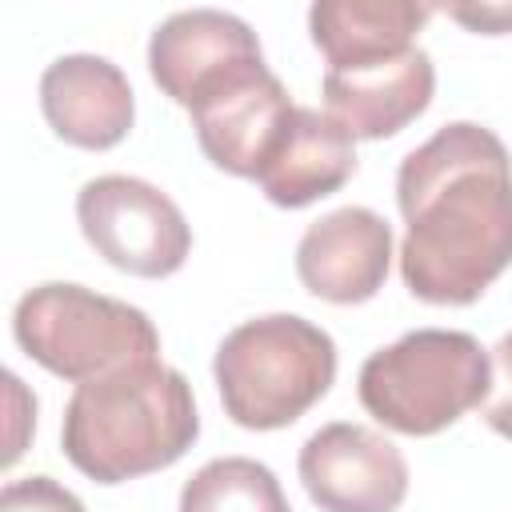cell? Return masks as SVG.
Listing matches in <instances>:
<instances>
[{"label": "cell", "mask_w": 512, "mask_h": 512, "mask_svg": "<svg viewBox=\"0 0 512 512\" xmlns=\"http://www.w3.org/2000/svg\"><path fill=\"white\" fill-rule=\"evenodd\" d=\"M84 240L120 272L160 280L172 276L192 252L184 212L156 184L136 176H96L76 196Z\"/></svg>", "instance_id": "8992f818"}, {"label": "cell", "mask_w": 512, "mask_h": 512, "mask_svg": "<svg viewBox=\"0 0 512 512\" xmlns=\"http://www.w3.org/2000/svg\"><path fill=\"white\" fill-rule=\"evenodd\" d=\"M480 416L492 432L512 440V332L492 348V392L480 404Z\"/></svg>", "instance_id": "e0dca14e"}, {"label": "cell", "mask_w": 512, "mask_h": 512, "mask_svg": "<svg viewBox=\"0 0 512 512\" xmlns=\"http://www.w3.org/2000/svg\"><path fill=\"white\" fill-rule=\"evenodd\" d=\"M292 112H296V104L288 100L284 84L276 80L272 68H264L260 76L200 104L192 112V128H196L204 156L216 168L256 180L264 172V164L272 160Z\"/></svg>", "instance_id": "8fae6325"}, {"label": "cell", "mask_w": 512, "mask_h": 512, "mask_svg": "<svg viewBox=\"0 0 512 512\" xmlns=\"http://www.w3.org/2000/svg\"><path fill=\"white\" fill-rule=\"evenodd\" d=\"M444 12L460 24H468L472 32H488V36L512 32V4H452Z\"/></svg>", "instance_id": "ac0fdd59"}, {"label": "cell", "mask_w": 512, "mask_h": 512, "mask_svg": "<svg viewBox=\"0 0 512 512\" xmlns=\"http://www.w3.org/2000/svg\"><path fill=\"white\" fill-rule=\"evenodd\" d=\"M400 276L424 304H472L512 264V156L472 120L444 124L400 160Z\"/></svg>", "instance_id": "6da1fadb"}, {"label": "cell", "mask_w": 512, "mask_h": 512, "mask_svg": "<svg viewBox=\"0 0 512 512\" xmlns=\"http://www.w3.org/2000/svg\"><path fill=\"white\" fill-rule=\"evenodd\" d=\"M212 376L224 412L240 428H288L332 388L336 344L304 316H256L220 340Z\"/></svg>", "instance_id": "3957f363"}, {"label": "cell", "mask_w": 512, "mask_h": 512, "mask_svg": "<svg viewBox=\"0 0 512 512\" xmlns=\"http://www.w3.org/2000/svg\"><path fill=\"white\" fill-rule=\"evenodd\" d=\"M352 140L356 136L336 116L296 104L272 160L256 176V184L264 188V196L276 208H308V204L332 196L336 188H344V180L356 172Z\"/></svg>", "instance_id": "4fadbf2b"}, {"label": "cell", "mask_w": 512, "mask_h": 512, "mask_svg": "<svg viewBox=\"0 0 512 512\" xmlns=\"http://www.w3.org/2000/svg\"><path fill=\"white\" fill-rule=\"evenodd\" d=\"M200 436L192 384L160 356L76 384L60 448L96 484H124L176 464Z\"/></svg>", "instance_id": "7a4b0ae2"}, {"label": "cell", "mask_w": 512, "mask_h": 512, "mask_svg": "<svg viewBox=\"0 0 512 512\" xmlns=\"http://www.w3.org/2000/svg\"><path fill=\"white\" fill-rule=\"evenodd\" d=\"M436 92V68L424 48L356 72H324V104L352 136L384 140L408 128Z\"/></svg>", "instance_id": "7c38bea8"}, {"label": "cell", "mask_w": 512, "mask_h": 512, "mask_svg": "<svg viewBox=\"0 0 512 512\" xmlns=\"http://www.w3.org/2000/svg\"><path fill=\"white\" fill-rule=\"evenodd\" d=\"M40 108L60 140L92 152L120 144L136 116L128 76L112 60L92 52H72L44 68Z\"/></svg>", "instance_id": "30bf717a"}, {"label": "cell", "mask_w": 512, "mask_h": 512, "mask_svg": "<svg viewBox=\"0 0 512 512\" xmlns=\"http://www.w3.org/2000/svg\"><path fill=\"white\" fill-rule=\"evenodd\" d=\"M180 512H292L276 472L248 456L208 460L180 488Z\"/></svg>", "instance_id": "9a60e30c"}, {"label": "cell", "mask_w": 512, "mask_h": 512, "mask_svg": "<svg viewBox=\"0 0 512 512\" xmlns=\"http://www.w3.org/2000/svg\"><path fill=\"white\" fill-rule=\"evenodd\" d=\"M296 468L320 512H396L408 496L404 452L364 424H324L304 440Z\"/></svg>", "instance_id": "ba28073f"}, {"label": "cell", "mask_w": 512, "mask_h": 512, "mask_svg": "<svg viewBox=\"0 0 512 512\" xmlns=\"http://www.w3.org/2000/svg\"><path fill=\"white\" fill-rule=\"evenodd\" d=\"M372 420L404 436H436L492 392V356L476 336L452 328H416L372 352L356 376Z\"/></svg>", "instance_id": "277c9868"}, {"label": "cell", "mask_w": 512, "mask_h": 512, "mask_svg": "<svg viewBox=\"0 0 512 512\" xmlns=\"http://www.w3.org/2000/svg\"><path fill=\"white\" fill-rule=\"evenodd\" d=\"M432 12V4L416 0H316L308 8V32L328 72H356L412 52Z\"/></svg>", "instance_id": "5bb4252c"}, {"label": "cell", "mask_w": 512, "mask_h": 512, "mask_svg": "<svg viewBox=\"0 0 512 512\" xmlns=\"http://www.w3.org/2000/svg\"><path fill=\"white\" fill-rule=\"evenodd\" d=\"M12 332L40 368L72 384L160 356V336L140 308L80 284L28 288L12 312Z\"/></svg>", "instance_id": "5b68a950"}, {"label": "cell", "mask_w": 512, "mask_h": 512, "mask_svg": "<svg viewBox=\"0 0 512 512\" xmlns=\"http://www.w3.org/2000/svg\"><path fill=\"white\" fill-rule=\"evenodd\" d=\"M264 68L256 32L220 8L172 12L148 40V72L156 88L188 112L260 76Z\"/></svg>", "instance_id": "52a82bcc"}, {"label": "cell", "mask_w": 512, "mask_h": 512, "mask_svg": "<svg viewBox=\"0 0 512 512\" xmlns=\"http://www.w3.org/2000/svg\"><path fill=\"white\" fill-rule=\"evenodd\" d=\"M0 512H84L80 496L52 476H24L8 480L0 492Z\"/></svg>", "instance_id": "2e32d148"}, {"label": "cell", "mask_w": 512, "mask_h": 512, "mask_svg": "<svg viewBox=\"0 0 512 512\" xmlns=\"http://www.w3.org/2000/svg\"><path fill=\"white\" fill-rule=\"evenodd\" d=\"M392 264V228L380 212L348 204L304 228L296 244L300 284L328 304L372 300Z\"/></svg>", "instance_id": "9c48e42d"}]
</instances>
